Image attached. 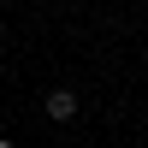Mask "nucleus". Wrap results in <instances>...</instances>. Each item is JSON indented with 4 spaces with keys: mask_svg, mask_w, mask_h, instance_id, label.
<instances>
[{
    "mask_svg": "<svg viewBox=\"0 0 148 148\" xmlns=\"http://www.w3.org/2000/svg\"><path fill=\"white\" fill-rule=\"evenodd\" d=\"M42 107H47V119H59V125H65V119H77V95H71V89H47Z\"/></svg>",
    "mask_w": 148,
    "mask_h": 148,
    "instance_id": "f257e3e1",
    "label": "nucleus"
},
{
    "mask_svg": "<svg viewBox=\"0 0 148 148\" xmlns=\"http://www.w3.org/2000/svg\"><path fill=\"white\" fill-rule=\"evenodd\" d=\"M0 148H18V142H6V136H0Z\"/></svg>",
    "mask_w": 148,
    "mask_h": 148,
    "instance_id": "f03ea898",
    "label": "nucleus"
}]
</instances>
